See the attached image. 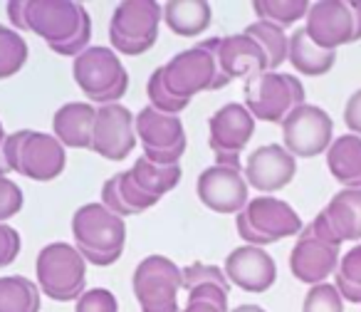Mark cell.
I'll list each match as a JSON object with an SVG mask.
<instances>
[{
	"mask_svg": "<svg viewBox=\"0 0 361 312\" xmlns=\"http://www.w3.org/2000/svg\"><path fill=\"white\" fill-rule=\"evenodd\" d=\"M16 30H30L62 57H77L90 47L92 18L82 3L72 0H23L8 3Z\"/></svg>",
	"mask_w": 361,
	"mask_h": 312,
	"instance_id": "cell-1",
	"label": "cell"
},
{
	"mask_svg": "<svg viewBox=\"0 0 361 312\" xmlns=\"http://www.w3.org/2000/svg\"><path fill=\"white\" fill-rule=\"evenodd\" d=\"M72 238H75V248L87 263L97 268H109L124 253L126 223L102 201H92L80 206L72 216Z\"/></svg>",
	"mask_w": 361,
	"mask_h": 312,
	"instance_id": "cell-2",
	"label": "cell"
},
{
	"mask_svg": "<svg viewBox=\"0 0 361 312\" xmlns=\"http://www.w3.org/2000/svg\"><path fill=\"white\" fill-rule=\"evenodd\" d=\"M218 42L221 37H208V40L173 55L161 67V75H164L171 95L183 102H191V97H196L198 92L223 90L231 82L221 70Z\"/></svg>",
	"mask_w": 361,
	"mask_h": 312,
	"instance_id": "cell-3",
	"label": "cell"
},
{
	"mask_svg": "<svg viewBox=\"0 0 361 312\" xmlns=\"http://www.w3.org/2000/svg\"><path fill=\"white\" fill-rule=\"evenodd\" d=\"M3 162L8 172L47 184L65 172L67 151L55 134L20 129L8 134L6 146H3Z\"/></svg>",
	"mask_w": 361,
	"mask_h": 312,
	"instance_id": "cell-4",
	"label": "cell"
},
{
	"mask_svg": "<svg viewBox=\"0 0 361 312\" xmlns=\"http://www.w3.org/2000/svg\"><path fill=\"white\" fill-rule=\"evenodd\" d=\"M37 287L55 302L80 300L87 292V260L72 243H47L35 260Z\"/></svg>",
	"mask_w": 361,
	"mask_h": 312,
	"instance_id": "cell-5",
	"label": "cell"
},
{
	"mask_svg": "<svg viewBox=\"0 0 361 312\" xmlns=\"http://www.w3.org/2000/svg\"><path fill=\"white\" fill-rule=\"evenodd\" d=\"M72 77L90 102L116 104L129 90V72L111 47L90 45L72 62Z\"/></svg>",
	"mask_w": 361,
	"mask_h": 312,
	"instance_id": "cell-6",
	"label": "cell"
},
{
	"mask_svg": "<svg viewBox=\"0 0 361 312\" xmlns=\"http://www.w3.org/2000/svg\"><path fill=\"white\" fill-rule=\"evenodd\" d=\"M235 228L245 246L265 248L282 238L300 236L305 223H302L300 213L282 198L255 196L235 216Z\"/></svg>",
	"mask_w": 361,
	"mask_h": 312,
	"instance_id": "cell-7",
	"label": "cell"
},
{
	"mask_svg": "<svg viewBox=\"0 0 361 312\" xmlns=\"http://www.w3.org/2000/svg\"><path fill=\"white\" fill-rule=\"evenodd\" d=\"M164 8L154 0H124L109 20L111 50L121 55H144L159 40Z\"/></svg>",
	"mask_w": 361,
	"mask_h": 312,
	"instance_id": "cell-8",
	"label": "cell"
},
{
	"mask_svg": "<svg viewBox=\"0 0 361 312\" xmlns=\"http://www.w3.org/2000/svg\"><path fill=\"white\" fill-rule=\"evenodd\" d=\"M300 104H305V85L295 75L262 72L245 82V107L257 121L282 124Z\"/></svg>",
	"mask_w": 361,
	"mask_h": 312,
	"instance_id": "cell-9",
	"label": "cell"
},
{
	"mask_svg": "<svg viewBox=\"0 0 361 312\" xmlns=\"http://www.w3.org/2000/svg\"><path fill=\"white\" fill-rule=\"evenodd\" d=\"M183 287V268L166 256H146L136 265L131 290L141 312H180L178 290Z\"/></svg>",
	"mask_w": 361,
	"mask_h": 312,
	"instance_id": "cell-10",
	"label": "cell"
},
{
	"mask_svg": "<svg viewBox=\"0 0 361 312\" xmlns=\"http://www.w3.org/2000/svg\"><path fill=\"white\" fill-rule=\"evenodd\" d=\"M136 136L144 149V159L159 167H178L186 154V129L178 114H164L154 107H144L136 114Z\"/></svg>",
	"mask_w": 361,
	"mask_h": 312,
	"instance_id": "cell-11",
	"label": "cell"
},
{
	"mask_svg": "<svg viewBox=\"0 0 361 312\" xmlns=\"http://www.w3.org/2000/svg\"><path fill=\"white\" fill-rule=\"evenodd\" d=\"M255 116L240 102H228L208 119V146L216 154V164L243 167L240 154L255 134Z\"/></svg>",
	"mask_w": 361,
	"mask_h": 312,
	"instance_id": "cell-12",
	"label": "cell"
},
{
	"mask_svg": "<svg viewBox=\"0 0 361 312\" xmlns=\"http://www.w3.org/2000/svg\"><path fill=\"white\" fill-rule=\"evenodd\" d=\"M282 141L292 156L312 159L324 154L334 141V121L322 107L300 104L285 116L282 121Z\"/></svg>",
	"mask_w": 361,
	"mask_h": 312,
	"instance_id": "cell-13",
	"label": "cell"
},
{
	"mask_svg": "<svg viewBox=\"0 0 361 312\" xmlns=\"http://www.w3.org/2000/svg\"><path fill=\"white\" fill-rule=\"evenodd\" d=\"M198 201L216 213H240L250 201V186L245 181L243 167H226L213 164L196 181Z\"/></svg>",
	"mask_w": 361,
	"mask_h": 312,
	"instance_id": "cell-14",
	"label": "cell"
},
{
	"mask_svg": "<svg viewBox=\"0 0 361 312\" xmlns=\"http://www.w3.org/2000/svg\"><path fill=\"white\" fill-rule=\"evenodd\" d=\"M136 146V119L129 107L121 102L97 107V124L92 151L104 156L106 162H124Z\"/></svg>",
	"mask_w": 361,
	"mask_h": 312,
	"instance_id": "cell-15",
	"label": "cell"
},
{
	"mask_svg": "<svg viewBox=\"0 0 361 312\" xmlns=\"http://www.w3.org/2000/svg\"><path fill=\"white\" fill-rule=\"evenodd\" d=\"M339 246L322 241L312 226H305L290 253V270L305 285H319L339 268Z\"/></svg>",
	"mask_w": 361,
	"mask_h": 312,
	"instance_id": "cell-16",
	"label": "cell"
},
{
	"mask_svg": "<svg viewBox=\"0 0 361 312\" xmlns=\"http://www.w3.org/2000/svg\"><path fill=\"white\" fill-rule=\"evenodd\" d=\"M305 30L324 50L336 52V47L356 42L354 13H351L349 3H341V0H322V3L310 6V13L305 18Z\"/></svg>",
	"mask_w": 361,
	"mask_h": 312,
	"instance_id": "cell-17",
	"label": "cell"
},
{
	"mask_svg": "<svg viewBox=\"0 0 361 312\" xmlns=\"http://www.w3.org/2000/svg\"><path fill=\"white\" fill-rule=\"evenodd\" d=\"M243 174H245L247 186L257 188V191H262L267 196V193H275L280 188H285L295 179L297 159L282 144H265V146H257L247 156V164L243 169Z\"/></svg>",
	"mask_w": 361,
	"mask_h": 312,
	"instance_id": "cell-18",
	"label": "cell"
},
{
	"mask_svg": "<svg viewBox=\"0 0 361 312\" xmlns=\"http://www.w3.org/2000/svg\"><path fill=\"white\" fill-rule=\"evenodd\" d=\"M223 270H226L231 285L245 292H265L277 280L275 258L265 248L257 246H238L235 251H231Z\"/></svg>",
	"mask_w": 361,
	"mask_h": 312,
	"instance_id": "cell-19",
	"label": "cell"
},
{
	"mask_svg": "<svg viewBox=\"0 0 361 312\" xmlns=\"http://www.w3.org/2000/svg\"><path fill=\"white\" fill-rule=\"evenodd\" d=\"M218 60H221V70L228 80H240V77L250 80V77L262 75V72H270L265 50L245 32L221 37Z\"/></svg>",
	"mask_w": 361,
	"mask_h": 312,
	"instance_id": "cell-20",
	"label": "cell"
},
{
	"mask_svg": "<svg viewBox=\"0 0 361 312\" xmlns=\"http://www.w3.org/2000/svg\"><path fill=\"white\" fill-rule=\"evenodd\" d=\"M94 124L97 107L92 102H67L52 116V129L65 149H92Z\"/></svg>",
	"mask_w": 361,
	"mask_h": 312,
	"instance_id": "cell-21",
	"label": "cell"
},
{
	"mask_svg": "<svg viewBox=\"0 0 361 312\" xmlns=\"http://www.w3.org/2000/svg\"><path fill=\"white\" fill-rule=\"evenodd\" d=\"M102 203H104L111 213L126 218V216H136V213L149 211V208H154L159 201L146 196L134 184L129 172H119L106 179L104 186H102Z\"/></svg>",
	"mask_w": 361,
	"mask_h": 312,
	"instance_id": "cell-22",
	"label": "cell"
},
{
	"mask_svg": "<svg viewBox=\"0 0 361 312\" xmlns=\"http://www.w3.org/2000/svg\"><path fill=\"white\" fill-rule=\"evenodd\" d=\"M322 213L341 243L361 241V188H341Z\"/></svg>",
	"mask_w": 361,
	"mask_h": 312,
	"instance_id": "cell-23",
	"label": "cell"
},
{
	"mask_svg": "<svg viewBox=\"0 0 361 312\" xmlns=\"http://www.w3.org/2000/svg\"><path fill=\"white\" fill-rule=\"evenodd\" d=\"M326 169L344 188H361V136H336L326 149Z\"/></svg>",
	"mask_w": 361,
	"mask_h": 312,
	"instance_id": "cell-24",
	"label": "cell"
},
{
	"mask_svg": "<svg viewBox=\"0 0 361 312\" xmlns=\"http://www.w3.org/2000/svg\"><path fill=\"white\" fill-rule=\"evenodd\" d=\"M287 62L295 67L300 75L307 77H319L334 67L336 52L319 47L310 35H307L305 25L297 28L290 35V52H287Z\"/></svg>",
	"mask_w": 361,
	"mask_h": 312,
	"instance_id": "cell-25",
	"label": "cell"
},
{
	"mask_svg": "<svg viewBox=\"0 0 361 312\" xmlns=\"http://www.w3.org/2000/svg\"><path fill=\"white\" fill-rule=\"evenodd\" d=\"M213 8L206 0H173L164 6V23L180 37H196L211 25Z\"/></svg>",
	"mask_w": 361,
	"mask_h": 312,
	"instance_id": "cell-26",
	"label": "cell"
},
{
	"mask_svg": "<svg viewBox=\"0 0 361 312\" xmlns=\"http://www.w3.org/2000/svg\"><path fill=\"white\" fill-rule=\"evenodd\" d=\"M129 174H131V179H134L136 186H139L146 196L156 198V201H161L166 193L173 191V188L180 184V176H183L180 164L178 167H159V164H151L149 159H144V156L136 159L134 167L129 169Z\"/></svg>",
	"mask_w": 361,
	"mask_h": 312,
	"instance_id": "cell-27",
	"label": "cell"
},
{
	"mask_svg": "<svg viewBox=\"0 0 361 312\" xmlns=\"http://www.w3.org/2000/svg\"><path fill=\"white\" fill-rule=\"evenodd\" d=\"M42 292L25 275L0 277V312H40Z\"/></svg>",
	"mask_w": 361,
	"mask_h": 312,
	"instance_id": "cell-28",
	"label": "cell"
},
{
	"mask_svg": "<svg viewBox=\"0 0 361 312\" xmlns=\"http://www.w3.org/2000/svg\"><path fill=\"white\" fill-rule=\"evenodd\" d=\"M245 35H250L257 45L265 50L267 62H270V72H277V67L282 62H287V52H290V37L287 32L282 30L280 25L275 23H267V20H255L245 28Z\"/></svg>",
	"mask_w": 361,
	"mask_h": 312,
	"instance_id": "cell-29",
	"label": "cell"
},
{
	"mask_svg": "<svg viewBox=\"0 0 361 312\" xmlns=\"http://www.w3.org/2000/svg\"><path fill=\"white\" fill-rule=\"evenodd\" d=\"M334 285L341 300L361 305V243L339 258V268L334 272Z\"/></svg>",
	"mask_w": 361,
	"mask_h": 312,
	"instance_id": "cell-30",
	"label": "cell"
},
{
	"mask_svg": "<svg viewBox=\"0 0 361 312\" xmlns=\"http://www.w3.org/2000/svg\"><path fill=\"white\" fill-rule=\"evenodd\" d=\"M252 11H255L257 20L275 23L282 30H287L297 20L307 18L310 3L307 0H260V3H252Z\"/></svg>",
	"mask_w": 361,
	"mask_h": 312,
	"instance_id": "cell-31",
	"label": "cell"
},
{
	"mask_svg": "<svg viewBox=\"0 0 361 312\" xmlns=\"http://www.w3.org/2000/svg\"><path fill=\"white\" fill-rule=\"evenodd\" d=\"M27 42L16 28L0 25V80L18 75L27 62Z\"/></svg>",
	"mask_w": 361,
	"mask_h": 312,
	"instance_id": "cell-32",
	"label": "cell"
},
{
	"mask_svg": "<svg viewBox=\"0 0 361 312\" xmlns=\"http://www.w3.org/2000/svg\"><path fill=\"white\" fill-rule=\"evenodd\" d=\"M146 95H149V107L164 112V114H180L188 107V102L171 95V90L164 82V75H161V67L151 72L149 82H146Z\"/></svg>",
	"mask_w": 361,
	"mask_h": 312,
	"instance_id": "cell-33",
	"label": "cell"
},
{
	"mask_svg": "<svg viewBox=\"0 0 361 312\" xmlns=\"http://www.w3.org/2000/svg\"><path fill=\"white\" fill-rule=\"evenodd\" d=\"M302 312H344V300L334 282L312 285L302 302Z\"/></svg>",
	"mask_w": 361,
	"mask_h": 312,
	"instance_id": "cell-34",
	"label": "cell"
},
{
	"mask_svg": "<svg viewBox=\"0 0 361 312\" xmlns=\"http://www.w3.org/2000/svg\"><path fill=\"white\" fill-rule=\"evenodd\" d=\"M23 206H25L23 188L8 179V167L0 164V223H6L13 216H18L23 211Z\"/></svg>",
	"mask_w": 361,
	"mask_h": 312,
	"instance_id": "cell-35",
	"label": "cell"
},
{
	"mask_svg": "<svg viewBox=\"0 0 361 312\" xmlns=\"http://www.w3.org/2000/svg\"><path fill=\"white\" fill-rule=\"evenodd\" d=\"M206 282H216V285L231 290V280H228L226 270L218 265H208V263H191L183 268V290H191L196 285H206Z\"/></svg>",
	"mask_w": 361,
	"mask_h": 312,
	"instance_id": "cell-36",
	"label": "cell"
},
{
	"mask_svg": "<svg viewBox=\"0 0 361 312\" xmlns=\"http://www.w3.org/2000/svg\"><path fill=\"white\" fill-rule=\"evenodd\" d=\"M75 312H119V300L106 287H92L77 300Z\"/></svg>",
	"mask_w": 361,
	"mask_h": 312,
	"instance_id": "cell-37",
	"label": "cell"
},
{
	"mask_svg": "<svg viewBox=\"0 0 361 312\" xmlns=\"http://www.w3.org/2000/svg\"><path fill=\"white\" fill-rule=\"evenodd\" d=\"M23 238L11 223H0V268L16 263V258L20 256Z\"/></svg>",
	"mask_w": 361,
	"mask_h": 312,
	"instance_id": "cell-38",
	"label": "cell"
},
{
	"mask_svg": "<svg viewBox=\"0 0 361 312\" xmlns=\"http://www.w3.org/2000/svg\"><path fill=\"white\" fill-rule=\"evenodd\" d=\"M193 300H201V302H213V305H218L223 312H231L228 310V290L221 285H216V282H206V285H196L188 290V302Z\"/></svg>",
	"mask_w": 361,
	"mask_h": 312,
	"instance_id": "cell-39",
	"label": "cell"
},
{
	"mask_svg": "<svg viewBox=\"0 0 361 312\" xmlns=\"http://www.w3.org/2000/svg\"><path fill=\"white\" fill-rule=\"evenodd\" d=\"M344 124L351 129V134L361 136V90H356L354 95L346 100L344 107Z\"/></svg>",
	"mask_w": 361,
	"mask_h": 312,
	"instance_id": "cell-40",
	"label": "cell"
},
{
	"mask_svg": "<svg viewBox=\"0 0 361 312\" xmlns=\"http://www.w3.org/2000/svg\"><path fill=\"white\" fill-rule=\"evenodd\" d=\"M180 312H223L218 305H213V302H201V300H193V302H188L186 307Z\"/></svg>",
	"mask_w": 361,
	"mask_h": 312,
	"instance_id": "cell-41",
	"label": "cell"
},
{
	"mask_svg": "<svg viewBox=\"0 0 361 312\" xmlns=\"http://www.w3.org/2000/svg\"><path fill=\"white\" fill-rule=\"evenodd\" d=\"M351 13H354V28H356V40H361V3L359 0H351L349 3Z\"/></svg>",
	"mask_w": 361,
	"mask_h": 312,
	"instance_id": "cell-42",
	"label": "cell"
},
{
	"mask_svg": "<svg viewBox=\"0 0 361 312\" xmlns=\"http://www.w3.org/2000/svg\"><path fill=\"white\" fill-rule=\"evenodd\" d=\"M231 312H267V310L260 305H238L235 310H231Z\"/></svg>",
	"mask_w": 361,
	"mask_h": 312,
	"instance_id": "cell-43",
	"label": "cell"
},
{
	"mask_svg": "<svg viewBox=\"0 0 361 312\" xmlns=\"http://www.w3.org/2000/svg\"><path fill=\"white\" fill-rule=\"evenodd\" d=\"M6 139H8V134H6V129H3V121H0V164H6L3 162V146H6Z\"/></svg>",
	"mask_w": 361,
	"mask_h": 312,
	"instance_id": "cell-44",
	"label": "cell"
}]
</instances>
